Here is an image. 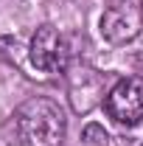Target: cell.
<instances>
[{
	"label": "cell",
	"instance_id": "obj_1",
	"mask_svg": "<svg viewBox=\"0 0 143 146\" xmlns=\"http://www.w3.org/2000/svg\"><path fill=\"white\" fill-rule=\"evenodd\" d=\"M20 146H62L68 132V118L54 98H28L14 112Z\"/></svg>",
	"mask_w": 143,
	"mask_h": 146
},
{
	"label": "cell",
	"instance_id": "obj_2",
	"mask_svg": "<svg viewBox=\"0 0 143 146\" xmlns=\"http://www.w3.org/2000/svg\"><path fill=\"white\" fill-rule=\"evenodd\" d=\"M28 62L36 73H65L70 68V45L56 25H39L28 42Z\"/></svg>",
	"mask_w": 143,
	"mask_h": 146
},
{
	"label": "cell",
	"instance_id": "obj_3",
	"mask_svg": "<svg viewBox=\"0 0 143 146\" xmlns=\"http://www.w3.org/2000/svg\"><path fill=\"white\" fill-rule=\"evenodd\" d=\"M104 107L115 124H121V127L138 124L143 118V79L129 76V79L115 82V87L104 98Z\"/></svg>",
	"mask_w": 143,
	"mask_h": 146
},
{
	"label": "cell",
	"instance_id": "obj_4",
	"mask_svg": "<svg viewBox=\"0 0 143 146\" xmlns=\"http://www.w3.org/2000/svg\"><path fill=\"white\" fill-rule=\"evenodd\" d=\"M68 96H70V104L76 112H90L101 101L104 96V79L101 73L87 68V65H76L68 76Z\"/></svg>",
	"mask_w": 143,
	"mask_h": 146
},
{
	"label": "cell",
	"instance_id": "obj_5",
	"mask_svg": "<svg viewBox=\"0 0 143 146\" xmlns=\"http://www.w3.org/2000/svg\"><path fill=\"white\" fill-rule=\"evenodd\" d=\"M138 28H140V17L132 6H112L101 17V34L112 45H124L129 39H135Z\"/></svg>",
	"mask_w": 143,
	"mask_h": 146
},
{
	"label": "cell",
	"instance_id": "obj_6",
	"mask_svg": "<svg viewBox=\"0 0 143 146\" xmlns=\"http://www.w3.org/2000/svg\"><path fill=\"white\" fill-rule=\"evenodd\" d=\"M118 146H143V118L138 124H129L118 135Z\"/></svg>",
	"mask_w": 143,
	"mask_h": 146
},
{
	"label": "cell",
	"instance_id": "obj_7",
	"mask_svg": "<svg viewBox=\"0 0 143 146\" xmlns=\"http://www.w3.org/2000/svg\"><path fill=\"white\" fill-rule=\"evenodd\" d=\"M81 141H84L87 146H107V143H109V135L104 132V127H98V124H90V127H84Z\"/></svg>",
	"mask_w": 143,
	"mask_h": 146
}]
</instances>
